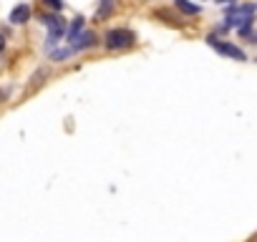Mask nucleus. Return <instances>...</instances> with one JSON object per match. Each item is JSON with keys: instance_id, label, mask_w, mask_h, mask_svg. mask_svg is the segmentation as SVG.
<instances>
[{"instance_id": "f8f14e48", "label": "nucleus", "mask_w": 257, "mask_h": 242, "mask_svg": "<svg viewBox=\"0 0 257 242\" xmlns=\"http://www.w3.org/2000/svg\"><path fill=\"white\" fill-rule=\"evenodd\" d=\"M250 43H257V33H252V35H250Z\"/></svg>"}, {"instance_id": "423d86ee", "label": "nucleus", "mask_w": 257, "mask_h": 242, "mask_svg": "<svg viewBox=\"0 0 257 242\" xmlns=\"http://www.w3.org/2000/svg\"><path fill=\"white\" fill-rule=\"evenodd\" d=\"M28 18H31V8H28V5H18V8H13V13H10V23L23 26V23H28Z\"/></svg>"}, {"instance_id": "9d476101", "label": "nucleus", "mask_w": 257, "mask_h": 242, "mask_svg": "<svg viewBox=\"0 0 257 242\" xmlns=\"http://www.w3.org/2000/svg\"><path fill=\"white\" fill-rule=\"evenodd\" d=\"M43 5H46V8H51V10H56V13H61V8H63V0H43Z\"/></svg>"}, {"instance_id": "0eeeda50", "label": "nucleus", "mask_w": 257, "mask_h": 242, "mask_svg": "<svg viewBox=\"0 0 257 242\" xmlns=\"http://www.w3.org/2000/svg\"><path fill=\"white\" fill-rule=\"evenodd\" d=\"M114 5H116V0H101V5L96 8V20H106L114 13Z\"/></svg>"}, {"instance_id": "39448f33", "label": "nucleus", "mask_w": 257, "mask_h": 242, "mask_svg": "<svg viewBox=\"0 0 257 242\" xmlns=\"http://www.w3.org/2000/svg\"><path fill=\"white\" fill-rule=\"evenodd\" d=\"M91 46H96V35H94L91 31H86V33H81V35L73 40L71 51L76 53V51H86V48H91Z\"/></svg>"}, {"instance_id": "9b49d317", "label": "nucleus", "mask_w": 257, "mask_h": 242, "mask_svg": "<svg viewBox=\"0 0 257 242\" xmlns=\"http://www.w3.org/2000/svg\"><path fill=\"white\" fill-rule=\"evenodd\" d=\"M71 53H73L71 48H68V51H53V58H56V61H63V58H68Z\"/></svg>"}, {"instance_id": "f257e3e1", "label": "nucleus", "mask_w": 257, "mask_h": 242, "mask_svg": "<svg viewBox=\"0 0 257 242\" xmlns=\"http://www.w3.org/2000/svg\"><path fill=\"white\" fill-rule=\"evenodd\" d=\"M134 40H136V35H134L131 31H126V28L109 31V33H106V38H103V43H106V48H109V51H124V48H131V46H134Z\"/></svg>"}, {"instance_id": "20e7f679", "label": "nucleus", "mask_w": 257, "mask_h": 242, "mask_svg": "<svg viewBox=\"0 0 257 242\" xmlns=\"http://www.w3.org/2000/svg\"><path fill=\"white\" fill-rule=\"evenodd\" d=\"M207 43L222 56L227 58H234V61H245V51L237 48V46H232V43H225V40H217V38H207Z\"/></svg>"}, {"instance_id": "6e6552de", "label": "nucleus", "mask_w": 257, "mask_h": 242, "mask_svg": "<svg viewBox=\"0 0 257 242\" xmlns=\"http://www.w3.org/2000/svg\"><path fill=\"white\" fill-rule=\"evenodd\" d=\"M81 31H83V18L78 15V18L73 20V23H71V28L66 31V38H68V40H76V38L81 35Z\"/></svg>"}, {"instance_id": "7ed1b4c3", "label": "nucleus", "mask_w": 257, "mask_h": 242, "mask_svg": "<svg viewBox=\"0 0 257 242\" xmlns=\"http://www.w3.org/2000/svg\"><path fill=\"white\" fill-rule=\"evenodd\" d=\"M252 13H255V8L252 5H232L229 10H227V28H232V26H245V23H250L252 20Z\"/></svg>"}, {"instance_id": "4468645a", "label": "nucleus", "mask_w": 257, "mask_h": 242, "mask_svg": "<svg viewBox=\"0 0 257 242\" xmlns=\"http://www.w3.org/2000/svg\"><path fill=\"white\" fill-rule=\"evenodd\" d=\"M217 3H232V0H217Z\"/></svg>"}, {"instance_id": "f03ea898", "label": "nucleus", "mask_w": 257, "mask_h": 242, "mask_svg": "<svg viewBox=\"0 0 257 242\" xmlns=\"http://www.w3.org/2000/svg\"><path fill=\"white\" fill-rule=\"evenodd\" d=\"M43 23L48 26V40H46V46L53 48L56 43L66 35V20H63L61 15H46V18H43Z\"/></svg>"}, {"instance_id": "1a4fd4ad", "label": "nucleus", "mask_w": 257, "mask_h": 242, "mask_svg": "<svg viewBox=\"0 0 257 242\" xmlns=\"http://www.w3.org/2000/svg\"><path fill=\"white\" fill-rule=\"evenodd\" d=\"M174 3H177V8H179L182 13H187V15H197V13H199V5L189 3V0H174Z\"/></svg>"}, {"instance_id": "ddd939ff", "label": "nucleus", "mask_w": 257, "mask_h": 242, "mask_svg": "<svg viewBox=\"0 0 257 242\" xmlns=\"http://www.w3.org/2000/svg\"><path fill=\"white\" fill-rule=\"evenodd\" d=\"M3 48H5V40H3V38H0V51H3Z\"/></svg>"}]
</instances>
